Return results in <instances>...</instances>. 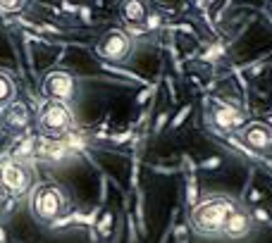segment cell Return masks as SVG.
Masks as SVG:
<instances>
[{"instance_id":"ac0fdd59","label":"cell","mask_w":272,"mask_h":243,"mask_svg":"<svg viewBox=\"0 0 272 243\" xmlns=\"http://www.w3.org/2000/svg\"><path fill=\"white\" fill-rule=\"evenodd\" d=\"M5 201H7V195L3 193V191H0V217L5 215Z\"/></svg>"},{"instance_id":"30bf717a","label":"cell","mask_w":272,"mask_h":243,"mask_svg":"<svg viewBox=\"0 0 272 243\" xmlns=\"http://www.w3.org/2000/svg\"><path fill=\"white\" fill-rule=\"evenodd\" d=\"M119 14L127 24L132 27H141L148 19V5L143 0H122L119 3Z\"/></svg>"},{"instance_id":"2e32d148","label":"cell","mask_w":272,"mask_h":243,"mask_svg":"<svg viewBox=\"0 0 272 243\" xmlns=\"http://www.w3.org/2000/svg\"><path fill=\"white\" fill-rule=\"evenodd\" d=\"M222 165V158H210V160H205L203 162V169H215V167H220Z\"/></svg>"},{"instance_id":"8fae6325","label":"cell","mask_w":272,"mask_h":243,"mask_svg":"<svg viewBox=\"0 0 272 243\" xmlns=\"http://www.w3.org/2000/svg\"><path fill=\"white\" fill-rule=\"evenodd\" d=\"M31 124V112H29L27 105L14 103L10 107H5V129H12V131H22Z\"/></svg>"},{"instance_id":"e0dca14e","label":"cell","mask_w":272,"mask_h":243,"mask_svg":"<svg viewBox=\"0 0 272 243\" xmlns=\"http://www.w3.org/2000/svg\"><path fill=\"white\" fill-rule=\"evenodd\" d=\"M186 115H189V105H186V107H184V110L179 112V115H177V119H175V122H172V124H175V126H179L181 122H184V117H186Z\"/></svg>"},{"instance_id":"9c48e42d","label":"cell","mask_w":272,"mask_h":243,"mask_svg":"<svg viewBox=\"0 0 272 243\" xmlns=\"http://www.w3.org/2000/svg\"><path fill=\"white\" fill-rule=\"evenodd\" d=\"M253 224L256 222H253L251 212H248L246 208H241V205H237L234 212L229 215V219H227V224H224L222 236L227 238V241H232V243H241L253 234Z\"/></svg>"},{"instance_id":"277c9868","label":"cell","mask_w":272,"mask_h":243,"mask_svg":"<svg viewBox=\"0 0 272 243\" xmlns=\"http://www.w3.org/2000/svg\"><path fill=\"white\" fill-rule=\"evenodd\" d=\"M36 124H38V131L48 136L67 134L74 126V110L72 105L60 103V100H46L36 115Z\"/></svg>"},{"instance_id":"6da1fadb","label":"cell","mask_w":272,"mask_h":243,"mask_svg":"<svg viewBox=\"0 0 272 243\" xmlns=\"http://www.w3.org/2000/svg\"><path fill=\"white\" fill-rule=\"evenodd\" d=\"M239 203L229 195H208L198 201L189 212V224L198 236H222L224 224Z\"/></svg>"},{"instance_id":"5b68a950","label":"cell","mask_w":272,"mask_h":243,"mask_svg":"<svg viewBox=\"0 0 272 243\" xmlns=\"http://www.w3.org/2000/svg\"><path fill=\"white\" fill-rule=\"evenodd\" d=\"M208 124L222 134H237L246 124L244 112L234 103L222 98H210L208 100Z\"/></svg>"},{"instance_id":"9a60e30c","label":"cell","mask_w":272,"mask_h":243,"mask_svg":"<svg viewBox=\"0 0 272 243\" xmlns=\"http://www.w3.org/2000/svg\"><path fill=\"white\" fill-rule=\"evenodd\" d=\"M253 215V222H260V224H270V215H267V210H263V208H256L251 212Z\"/></svg>"},{"instance_id":"7a4b0ae2","label":"cell","mask_w":272,"mask_h":243,"mask_svg":"<svg viewBox=\"0 0 272 243\" xmlns=\"http://www.w3.org/2000/svg\"><path fill=\"white\" fill-rule=\"evenodd\" d=\"M70 195L60 184L43 181L29 193V212L38 224H55L70 212Z\"/></svg>"},{"instance_id":"ba28073f","label":"cell","mask_w":272,"mask_h":243,"mask_svg":"<svg viewBox=\"0 0 272 243\" xmlns=\"http://www.w3.org/2000/svg\"><path fill=\"white\" fill-rule=\"evenodd\" d=\"M237 136L253 155L272 153V126L267 122H246L237 131Z\"/></svg>"},{"instance_id":"4fadbf2b","label":"cell","mask_w":272,"mask_h":243,"mask_svg":"<svg viewBox=\"0 0 272 243\" xmlns=\"http://www.w3.org/2000/svg\"><path fill=\"white\" fill-rule=\"evenodd\" d=\"M29 0H0V14H17L27 7Z\"/></svg>"},{"instance_id":"d6986e66","label":"cell","mask_w":272,"mask_h":243,"mask_svg":"<svg viewBox=\"0 0 272 243\" xmlns=\"http://www.w3.org/2000/svg\"><path fill=\"white\" fill-rule=\"evenodd\" d=\"M267 14H270V19H272V0H270V5H267Z\"/></svg>"},{"instance_id":"8992f818","label":"cell","mask_w":272,"mask_h":243,"mask_svg":"<svg viewBox=\"0 0 272 243\" xmlns=\"http://www.w3.org/2000/svg\"><path fill=\"white\" fill-rule=\"evenodd\" d=\"M41 91L48 100H60V103L72 105L79 93V81L67 70H50L41 79Z\"/></svg>"},{"instance_id":"52a82bcc","label":"cell","mask_w":272,"mask_h":243,"mask_svg":"<svg viewBox=\"0 0 272 243\" xmlns=\"http://www.w3.org/2000/svg\"><path fill=\"white\" fill-rule=\"evenodd\" d=\"M134 50L132 36L122 29H108L96 43L98 57H103L108 62H127Z\"/></svg>"},{"instance_id":"5bb4252c","label":"cell","mask_w":272,"mask_h":243,"mask_svg":"<svg viewBox=\"0 0 272 243\" xmlns=\"http://www.w3.org/2000/svg\"><path fill=\"white\" fill-rule=\"evenodd\" d=\"M186 201H189V205H196L198 203V188H196V181H194V176L189 179V188H186Z\"/></svg>"},{"instance_id":"3957f363","label":"cell","mask_w":272,"mask_h":243,"mask_svg":"<svg viewBox=\"0 0 272 243\" xmlns=\"http://www.w3.org/2000/svg\"><path fill=\"white\" fill-rule=\"evenodd\" d=\"M34 188V169L24 160L5 158L0 162V191L12 198L29 195Z\"/></svg>"},{"instance_id":"7c38bea8","label":"cell","mask_w":272,"mask_h":243,"mask_svg":"<svg viewBox=\"0 0 272 243\" xmlns=\"http://www.w3.org/2000/svg\"><path fill=\"white\" fill-rule=\"evenodd\" d=\"M17 103V81L12 74L0 72V107H10Z\"/></svg>"}]
</instances>
